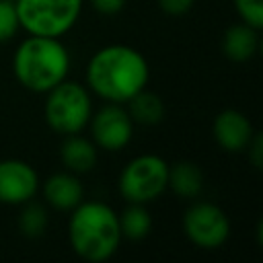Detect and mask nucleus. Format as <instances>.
Returning <instances> with one entry per match:
<instances>
[{
	"label": "nucleus",
	"instance_id": "nucleus-1",
	"mask_svg": "<svg viewBox=\"0 0 263 263\" xmlns=\"http://www.w3.org/2000/svg\"><path fill=\"white\" fill-rule=\"evenodd\" d=\"M148 78L150 66L144 53L123 43L101 47L86 64V84L105 103L125 105L146 88Z\"/></svg>",
	"mask_w": 263,
	"mask_h": 263
},
{
	"label": "nucleus",
	"instance_id": "nucleus-2",
	"mask_svg": "<svg viewBox=\"0 0 263 263\" xmlns=\"http://www.w3.org/2000/svg\"><path fill=\"white\" fill-rule=\"evenodd\" d=\"M68 242L88 263L111 259L121 242L117 212L105 201H80L68 220Z\"/></svg>",
	"mask_w": 263,
	"mask_h": 263
},
{
	"label": "nucleus",
	"instance_id": "nucleus-3",
	"mask_svg": "<svg viewBox=\"0 0 263 263\" xmlns=\"http://www.w3.org/2000/svg\"><path fill=\"white\" fill-rule=\"evenodd\" d=\"M12 72L27 90L47 92L66 80L70 53L58 37L27 35L12 55Z\"/></svg>",
	"mask_w": 263,
	"mask_h": 263
},
{
	"label": "nucleus",
	"instance_id": "nucleus-4",
	"mask_svg": "<svg viewBox=\"0 0 263 263\" xmlns=\"http://www.w3.org/2000/svg\"><path fill=\"white\" fill-rule=\"evenodd\" d=\"M45 95L47 99L43 105V115L47 125L55 134H80L88 125V119L92 115V101L88 90L80 82L62 80Z\"/></svg>",
	"mask_w": 263,
	"mask_h": 263
},
{
	"label": "nucleus",
	"instance_id": "nucleus-5",
	"mask_svg": "<svg viewBox=\"0 0 263 263\" xmlns=\"http://www.w3.org/2000/svg\"><path fill=\"white\" fill-rule=\"evenodd\" d=\"M14 8L27 35L62 39L76 25L82 0H14Z\"/></svg>",
	"mask_w": 263,
	"mask_h": 263
},
{
	"label": "nucleus",
	"instance_id": "nucleus-6",
	"mask_svg": "<svg viewBox=\"0 0 263 263\" xmlns=\"http://www.w3.org/2000/svg\"><path fill=\"white\" fill-rule=\"evenodd\" d=\"M168 187V162L158 154H140L119 173L117 189L127 203L148 205Z\"/></svg>",
	"mask_w": 263,
	"mask_h": 263
},
{
	"label": "nucleus",
	"instance_id": "nucleus-7",
	"mask_svg": "<svg viewBox=\"0 0 263 263\" xmlns=\"http://www.w3.org/2000/svg\"><path fill=\"white\" fill-rule=\"evenodd\" d=\"M183 230L193 247L216 251L230 236V220L220 205L212 201H195L183 214Z\"/></svg>",
	"mask_w": 263,
	"mask_h": 263
},
{
	"label": "nucleus",
	"instance_id": "nucleus-8",
	"mask_svg": "<svg viewBox=\"0 0 263 263\" xmlns=\"http://www.w3.org/2000/svg\"><path fill=\"white\" fill-rule=\"evenodd\" d=\"M90 140L97 148L105 152L123 150L134 136V121L127 109L119 103H107L99 111H95L88 119Z\"/></svg>",
	"mask_w": 263,
	"mask_h": 263
},
{
	"label": "nucleus",
	"instance_id": "nucleus-9",
	"mask_svg": "<svg viewBox=\"0 0 263 263\" xmlns=\"http://www.w3.org/2000/svg\"><path fill=\"white\" fill-rule=\"evenodd\" d=\"M39 189L37 171L18 158L0 160V203L4 205H23L33 199Z\"/></svg>",
	"mask_w": 263,
	"mask_h": 263
},
{
	"label": "nucleus",
	"instance_id": "nucleus-10",
	"mask_svg": "<svg viewBox=\"0 0 263 263\" xmlns=\"http://www.w3.org/2000/svg\"><path fill=\"white\" fill-rule=\"evenodd\" d=\"M212 136L224 152L238 154V152L247 150L249 142L255 136V129H253L251 119L242 111L224 109L216 115V119L212 123Z\"/></svg>",
	"mask_w": 263,
	"mask_h": 263
},
{
	"label": "nucleus",
	"instance_id": "nucleus-11",
	"mask_svg": "<svg viewBox=\"0 0 263 263\" xmlns=\"http://www.w3.org/2000/svg\"><path fill=\"white\" fill-rule=\"evenodd\" d=\"M43 199L58 212H72L84 199V187L76 173L60 171L47 177L41 185Z\"/></svg>",
	"mask_w": 263,
	"mask_h": 263
},
{
	"label": "nucleus",
	"instance_id": "nucleus-12",
	"mask_svg": "<svg viewBox=\"0 0 263 263\" xmlns=\"http://www.w3.org/2000/svg\"><path fill=\"white\" fill-rule=\"evenodd\" d=\"M99 158V148L90 138H84L80 134L64 136V142L60 146V160L66 166V171L84 175L95 168Z\"/></svg>",
	"mask_w": 263,
	"mask_h": 263
},
{
	"label": "nucleus",
	"instance_id": "nucleus-13",
	"mask_svg": "<svg viewBox=\"0 0 263 263\" xmlns=\"http://www.w3.org/2000/svg\"><path fill=\"white\" fill-rule=\"evenodd\" d=\"M259 49V29L238 23L224 31L222 35V53L230 62H249Z\"/></svg>",
	"mask_w": 263,
	"mask_h": 263
},
{
	"label": "nucleus",
	"instance_id": "nucleus-14",
	"mask_svg": "<svg viewBox=\"0 0 263 263\" xmlns=\"http://www.w3.org/2000/svg\"><path fill=\"white\" fill-rule=\"evenodd\" d=\"M175 195L193 199L203 189V173L201 168L191 160H179L175 164H168V187Z\"/></svg>",
	"mask_w": 263,
	"mask_h": 263
},
{
	"label": "nucleus",
	"instance_id": "nucleus-15",
	"mask_svg": "<svg viewBox=\"0 0 263 263\" xmlns=\"http://www.w3.org/2000/svg\"><path fill=\"white\" fill-rule=\"evenodd\" d=\"M125 105L132 121L142 125H156L164 119V113H166L162 99L148 88H142L140 92H136Z\"/></svg>",
	"mask_w": 263,
	"mask_h": 263
},
{
	"label": "nucleus",
	"instance_id": "nucleus-16",
	"mask_svg": "<svg viewBox=\"0 0 263 263\" xmlns=\"http://www.w3.org/2000/svg\"><path fill=\"white\" fill-rule=\"evenodd\" d=\"M119 218V230L121 238L127 240H144L152 230V216L142 203H127Z\"/></svg>",
	"mask_w": 263,
	"mask_h": 263
},
{
	"label": "nucleus",
	"instance_id": "nucleus-17",
	"mask_svg": "<svg viewBox=\"0 0 263 263\" xmlns=\"http://www.w3.org/2000/svg\"><path fill=\"white\" fill-rule=\"evenodd\" d=\"M49 222V212L45 205L29 199L23 203V210L18 214V230L27 236V238H39Z\"/></svg>",
	"mask_w": 263,
	"mask_h": 263
},
{
	"label": "nucleus",
	"instance_id": "nucleus-18",
	"mask_svg": "<svg viewBox=\"0 0 263 263\" xmlns=\"http://www.w3.org/2000/svg\"><path fill=\"white\" fill-rule=\"evenodd\" d=\"M21 29L14 0H0V43L10 41Z\"/></svg>",
	"mask_w": 263,
	"mask_h": 263
},
{
	"label": "nucleus",
	"instance_id": "nucleus-19",
	"mask_svg": "<svg viewBox=\"0 0 263 263\" xmlns=\"http://www.w3.org/2000/svg\"><path fill=\"white\" fill-rule=\"evenodd\" d=\"M234 8L242 23L261 31L263 27V0H234Z\"/></svg>",
	"mask_w": 263,
	"mask_h": 263
},
{
	"label": "nucleus",
	"instance_id": "nucleus-20",
	"mask_svg": "<svg viewBox=\"0 0 263 263\" xmlns=\"http://www.w3.org/2000/svg\"><path fill=\"white\" fill-rule=\"evenodd\" d=\"M195 0H158V6L168 16H183L191 10Z\"/></svg>",
	"mask_w": 263,
	"mask_h": 263
},
{
	"label": "nucleus",
	"instance_id": "nucleus-21",
	"mask_svg": "<svg viewBox=\"0 0 263 263\" xmlns=\"http://www.w3.org/2000/svg\"><path fill=\"white\" fill-rule=\"evenodd\" d=\"M92 8L105 16H115L125 6V0H90Z\"/></svg>",
	"mask_w": 263,
	"mask_h": 263
},
{
	"label": "nucleus",
	"instance_id": "nucleus-22",
	"mask_svg": "<svg viewBox=\"0 0 263 263\" xmlns=\"http://www.w3.org/2000/svg\"><path fill=\"white\" fill-rule=\"evenodd\" d=\"M247 152H249V156H251V162H253L257 168H261V164H263V138H261L259 134L253 136V140H251L249 146H247Z\"/></svg>",
	"mask_w": 263,
	"mask_h": 263
}]
</instances>
